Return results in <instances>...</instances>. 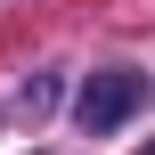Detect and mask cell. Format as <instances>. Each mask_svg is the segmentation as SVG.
<instances>
[{
	"instance_id": "obj_1",
	"label": "cell",
	"mask_w": 155,
	"mask_h": 155,
	"mask_svg": "<svg viewBox=\"0 0 155 155\" xmlns=\"http://www.w3.org/2000/svg\"><path fill=\"white\" fill-rule=\"evenodd\" d=\"M139 106H147V74L106 65V74H90V82H82V106H74V114H82L90 131H114V123H131Z\"/></svg>"
},
{
	"instance_id": "obj_2",
	"label": "cell",
	"mask_w": 155,
	"mask_h": 155,
	"mask_svg": "<svg viewBox=\"0 0 155 155\" xmlns=\"http://www.w3.org/2000/svg\"><path fill=\"white\" fill-rule=\"evenodd\" d=\"M139 155H155V139H147V147H139Z\"/></svg>"
}]
</instances>
